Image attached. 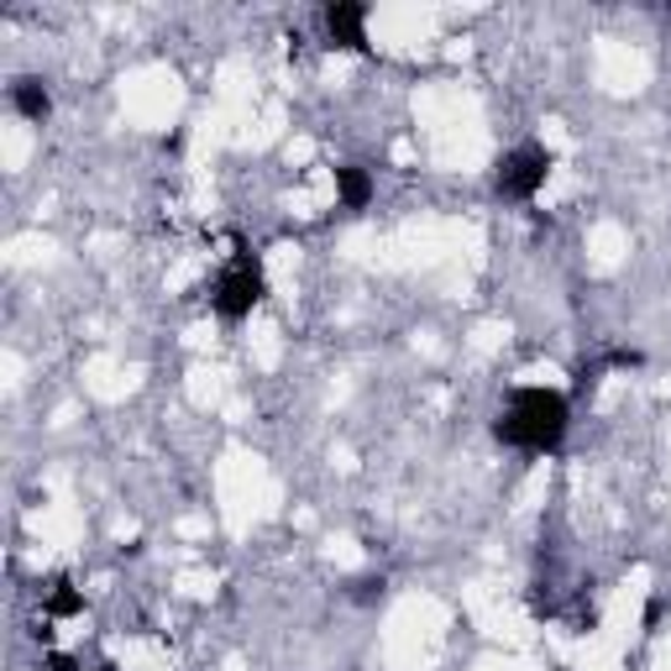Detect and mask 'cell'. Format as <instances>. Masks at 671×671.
Segmentation results:
<instances>
[{
  "mask_svg": "<svg viewBox=\"0 0 671 671\" xmlns=\"http://www.w3.org/2000/svg\"><path fill=\"white\" fill-rule=\"evenodd\" d=\"M262 295H268V283H262V268L252 262V252H247V247H237L231 268L216 278V295H210L216 316H220V320H247L257 304H262Z\"/></svg>",
  "mask_w": 671,
  "mask_h": 671,
  "instance_id": "2",
  "label": "cell"
},
{
  "mask_svg": "<svg viewBox=\"0 0 671 671\" xmlns=\"http://www.w3.org/2000/svg\"><path fill=\"white\" fill-rule=\"evenodd\" d=\"M640 362H646V357L630 352V347H613V352L603 357V368H640Z\"/></svg>",
  "mask_w": 671,
  "mask_h": 671,
  "instance_id": "8",
  "label": "cell"
},
{
  "mask_svg": "<svg viewBox=\"0 0 671 671\" xmlns=\"http://www.w3.org/2000/svg\"><path fill=\"white\" fill-rule=\"evenodd\" d=\"M546 174H551V153L540 147V142H519L514 153H504L498 158V195L504 199H535L540 195V184H546Z\"/></svg>",
  "mask_w": 671,
  "mask_h": 671,
  "instance_id": "3",
  "label": "cell"
},
{
  "mask_svg": "<svg viewBox=\"0 0 671 671\" xmlns=\"http://www.w3.org/2000/svg\"><path fill=\"white\" fill-rule=\"evenodd\" d=\"M48 667H53V671H80L74 661H69V655H48Z\"/></svg>",
  "mask_w": 671,
  "mask_h": 671,
  "instance_id": "9",
  "label": "cell"
},
{
  "mask_svg": "<svg viewBox=\"0 0 671 671\" xmlns=\"http://www.w3.org/2000/svg\"><path fill=\"white\" fill-rule=\"evenodd\" d=\"M326 32H331L336 48L362 53V48H368V6H357V0H331V6H326Z\"/></svg>",
  "mask_w": 671,
  "mask_h": 671,
  "instance_id": "4",
  "label": "cell"
},
{
  "mask_svg": "<svg viewBox=\"0 0 671 671\" xmlns=\"http://www.w3.org/2000/svg\"><path fill=\"white\" fill-rule=\"evenodd\" d=\"M336 199H341V210H368L373 205V174L362 163H341L336 168Z\"/></svg>",
  "mask_w": 671,
  "mask_h": 671,
  "instance_id": "5",
  "label": "cell"
},
{
  "mask_svg": "<svg viewBox=\"0 0 671 671\" xmlns=\"http://www.w3.org/2000/svg\"><path fill=\"white\" fill-rule=\"evenodd\" d=\"M11 111L27 121H48V111H53V95H48V84L32 80V74H21V80H11Z\"/></svg>",
  "mask_w": 671,
  "mask_h": 671,
  "instance_id": "6",
  "label": "cell"
},
{
  "mask_svg": "<svg viewBox=\"0 0 671 671\" xmlns=\"http://www.w3.org/2000/svg\"><path fill=\"white\" fill-rule=\"evenodd\" d=\"M494 435L504 446H519V452H556L561 435H567V394L556 389H514L504 415L494 420Z\"/></svg>",
  "mask_w": 671,
  "mask_h": 671,
  "instance_id": "1",
  "label": "cell"
},
{
  "mask_svg": "<svg viewBox=\"0 0 671 671\" xmlns=\"http://www.w3.org/2000/svg\"><path fill=\"white\" fill-rule=\"evenodd\" d=\"M48 613L53 619H69V613H84V598L69 582H59V592H53V603H48Z\"/></svg>",
  "mask_w": 671,
  "mask_h": 671,
  "instance_id": "7",
  "label": "cell"
}]
</instances>
